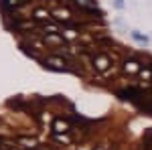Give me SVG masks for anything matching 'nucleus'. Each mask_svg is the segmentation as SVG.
Here are the masks:
<instances>
[{"label":"nucleus","instance_id":"nucleus-5","mask_svg":"<svg viewBox=\"0 0 152 150\" xmlns=\"http://www.w3.org/2000/svg\"><path fill=\"white\" fill-rule=\"evenodd\" d=\"M35 16L39 18V20H49V18H51V16H49V12H45V10H37Z\"/></svg>","mask_w":152,"mask_h":150},{"label":"nucleus","instance_id":"nucleus-3","mask_svg":"<svg viewBox=\"0 0 152 150\" xmlns=\"http://www.w3.org/2000/svg\"><path fill=\"white\" fill-rule=\"evenodd\" d=\"M67 130H69V126H67L65 122H61V120H57V122H55V132H57V134H61V132H67Z\"/></svg>","mask_w":152,"mask_h":150},{"label":"nucleus","instance_id":"nucleus-4","mask_svg":"<svg viewBox=\"0 0 152 150\" xmlns=\"http://www.w3.org/2000/svg\"><path fill=\"white\" fill-rule=\"evenodd\" d=\"M95 67H97L99 71L107 69V59H97V61H95Z\"/></svg>","mask_w":152,"mask_h":150},{"label":"nucleus","instance_id":"nucleus-7","mask_svg":"<svg viewBox=\"0 0 152 150\" xmlns=\"http://www.w3.org/2000/svg\"><path fill=\"white\" fill-rule=\"evenodd\" d=\"M140 77H142V79H146V81H150L152 79V69H142L140 71Z\"/></svg>","mask_w":152,"mask_h":150},{"label":"nucleus","instance_id":"nucleus-6","mask_svg":"<svg viewBox=\"0 0 152 150\" xmlns=\"http://www.w3.org/2000/svg\"><path fill=\"white\" fill-rule=\"evenodd\" d=\"M126 71H130V73L138 71V63H136V61H128V63H126Z\"/></svg>","mask_w":152,"mask_h":150},{"label":"nucleus","instance_id":"nucleus-9","mask_svg":"<svg viewBox=\"0 0 152 150\" xmlns=\"http://www.w3.org/2000/svg\"><path fill=\"white\" fill-rule=\"evenodd\" d=\"M57 140H59V142H69L67 136H61V134H57Z\"/></svg>","mask_w":152,"mask_h":150},{"label":"nucleus","instance_id":"nucleus-1","mask_svg":"<svg viewBox=\"0 0 152 150\" xmlns=\"http://www.w3.org/2000/svg\"><path fill=\"white\" fill-rule=\"evenodd\" d=\"M130 35H132V39H134V41H136L138 45H142V47H148V43H150V41H148V37L142 35L140 31H132Z\"/></svg>","mask_w":152,"mask_h":150},{"label":"nucleus","instance_id":"nucleus-8","mask_svg":"<svg viewBox=\"0 0 152 150\" xmlns=\"http://www.w3.org/2000/svg\"><path fill=\"white\" fill-rule=\"evenodd\" d=\"M114 8H116V10H124V8H126V2H124V0H114Z\"/></svg>","mask_w":152,"mask_h":150},{"label":"nucleus","instance_id":"nucleus-2","mask_svg":"<svg viewBox=\"0 0 152 150\" xmlns=\"http://www.w3.org/2000/svg\"><path fill=\"white\" fill-rule=\"evenodd\" d=\"M55 16H57L59 20H63V23H71V14H69V10H57V12H55Z\"/></svg>","mask_w":152,"mask_h":150}]
</instances>
